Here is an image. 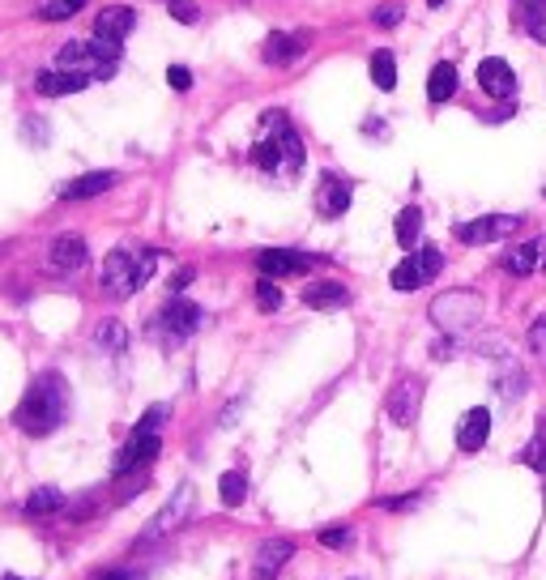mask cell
<instances>
[{
  "label": "cell",
  "mask_w": 546,
  "mask_h": 580,
  "mask_svg": "<svg viewBox=\"0 0 546 580\" xmlns=\"http://www.w3.org/2000/svg\"><path fill=\"white\" fill-rule=\"evenodd\" d=\"M414 256H419V265H423V273H427V282H431V278H436V273L444 269V256H440V248H431V244H427V248H419Z\"/></svg>",
  "instance_id": "36"
},
{
  "label": "cell",
  "mask_w": 546,
  "mask_h": 580,
  "mask_svg": "<svg viewBox=\"0 0 546 580\" xmlns=\"http://www.w3.org/2000/svg\"><path fill=\"white\" fill-rule=\"evenodd\" d=\"M192 504H197V487L192 482H180V487L171 491V499L163 508H158V517L146 525V542H154V538H163V534H175L180 525H188V517H192Z\"/></svg>",
  "instance_id": "8"
},
{
  "label": "cell",
  "mask_w": 546,
  "mask_h": 580,
  "mask_svg": "<svg viewBox=\"0 0 546 580\" xmlns=\"http://www.w3.org/2000/svg\"><path fill=\"white\" fill-rule=\"evenodd\" d=\"M256 308H261V312H278L282 308V290L273 286L269 278L256 282Z\"/></svg>",
  "instance_id": "34"
},
{
  "label": "cell",
  "mask_w": 546,
  "mask_h": 580,
  "mask_svg": "<svg viewBox=\"0 0 546 580\" xmlns=\"http://www.w3.org/2000/svg\"><path fill=\"white\" fill-rule=\"evenodd\" d=\"M517 231H521V218H517V214H487V218H474V222H457V227H453L457 244H465V248L500 244V239L517 235Z\"/></svg>",
  "instance_id": "7"
},
{
  "label": "cell",
  "mask_w": 546,
  "mask_h": 580,
  "mask_svg": "<svg viewBox=\"0 0 546 580\" xmlns=\"http://www.w3.org/2000/svg\"><path fill=\"white\" fill-rule=\"evenodd\" d=\"M64 418H69V384H64L60 372H43L26 389V397L18 401V410H13V423H18V431L35 435V440L52 435Z\"/></svg>",
  "instance_id": "1"
},
{
  "label": "cell",
  "mask_w": 546,
  "mask_h": 580,
  "mask_svg": "<svg viewBox=\"0 0 546 580\" xmlns=\"http://www.w3.org/2000/svg\"><path fill=\"white\" fill-rule=\"evenodd\" d=\"M295 542L291 538H265L261 551H256V580H278V572L291 563Z\"/></svg>",
  "instance_id": "16"
},
{
  "label": "cell",
  "mask_w": 546,
  "mask_h": 580,
  "mask_svg": "<svg viewBox=\"0 0 546 580\" xmlns=\"http://www.w3.org/2000/svg\"><path fill=\"white\" fill-rule=\"evenodd\" d=\"M86 261H90V244L82 235H60V239H52V248H47V265L56 273H77Z\"/></svg>",
  "instance_id": "14"
},
{
  "label": "cell",
  "mask_w": 546,
  "mask_h": 580,
  "mask_svg": "<svg viewBox=\"0 0 546 580\" xmlns=\"http://www.w3.org/2000/svg\"><path fill=\"white\" fill-rule=\"evenodd\" d=\"M427 5H431V9H440V5H444V0H427Z\"/></svg>",
  "instance_id": "44"
},
{
  "label": "cell",
  "mask_w": 546,
  "mask_h": 580,
  "mask_svg": "<svg viewBox=\"0 0 546 580\" xmlns=\"http://www.w3.org/2000/svg\"><path fill=\"white\" fill-rule=\"evenodd\" d=\"M521 13H525V26H529V35H534V43H546V5L521 0Z\"/></svg>",
  "instance_id": "33"
},
{
  "label": "cell",
  "mask_w": 546,
  "mask_h": 580,
  "mask_svg": "<svg viewBox=\"0 0 546 580\" xmlns=\"http://www.w3.org/2000/svg\"><path fill=\"white\" fill-rule=\"evenodd\" d=\"M414 504H419V495H389V499H380L384 512H406V508H414Z\"/></svg>",
  "instance_id": "38"
},
{
  "label": "cell",
  "mask_w": 546,
  "mask_h": 580,
  "mask_svg": "<svg viewBox=\"0 0 546 580\" xmlns=\"http://www.w3.org/2000/svg\"><path fill=\"white\" fill-rule=\"evenodd\" d=\"M265 133L278 141V150H282V175H291V180H295V175L303 171V158H308V154H303L299 128L286 120L282 111H269V116H265Z\"/></svg>",
  "instance_id": "9"
},
{
  "label": "cell",
  "mask_w": 546,
  "mask_h": 580,
  "mask_svg": "<svg viewBox=\"0 0 546 580\" xmlns=\"http://www.w3.org/2000/svg\"><path fill=\"white\" fill-rule=\"evenodd\" d=\"M99 580H141V572H107V576H99Z\"/></svg>",
  "instance_id": "43"
},
{
  "label": "cell",
  "mask_w": 546,
  "mask_h": 580,
  "mask_svg": "<svg viewBox=\"0 0 546 580\" xmlns=\"http://www.w3.org/2000/svg\"><path fill=\"white\" fill-rule=\"evenodd\" d=\"M167 5H171V0H167Z\"/></svg>",
  "instance_id": "47"
},
{
  "label": "cell",
  "mask_w": 546,
  "mask_h": 580,
  "mask_svg": "<svg viewBox=\"0 0 546 580\" xmlns=\"http://www.w3.org/2000/svg\"><path fill=\"white\" fill-rule=\"evenodd\" d=\"M478 86H483L491 99H512V90H517V73H512L508 60L487 56L483 64H478Z\"/></svg>",
  "instance_id": "15"
},
{
  "label": "cell",
  "mask_w": 546,
  "mask_h": 580,
  "mask_svg": "<svg viewBox=\"0 0 546 580\" xmlns=\"http://www.w3.org/2000/svg\"><path fill=\"white\" fill-rule=\"evenodd\" d=\"M538 5H546V0H538Z\"/></svg>",
  "instance_id": "46"
},
{
  "label": "cell",
  "mask_w": 546,
  "mask_h": 580,
  "mask_svg": "<svg viewBox=\"0 0 546 580\" xmlns=\"http://www.w3.org/2000/svg\"><path fill=\"white\" fill-rule=\"evenodd\" d=\"M419 406H423V380L419 376H401L389 389V401H384V410H389V418L397 427H414Z\"/></svg>",
  "instance_id": "11"
},
{
  "label": "cell",
  "mask_w": 546,
  "mask_h": 580,
  "mask_svg": "<svg viewBox=\"0 0 546 580\" xmlns=\"http://www.w3.org/2000/svg\"><path fill=\"white\" fill-rule=\"evenodd\" d=\"M389 282H393V290H419L423 282H427V273H423V265H419V256H406L393 273H389Z\"/></svg>",
  "instance_id": "27"
},
{
  "label": "cell",
  "mask_w": 546,
  "mask_h": 580,
  "mask_svg": "<svg viewBox=\"0 0 546 580\" xmlns=\"http://www.w3.org/2000/svg\"><path fill=\"white\" fill-rule=\"evenodd\" d=\"M504 273L512 278H529V273L542 269V239H525V244H512L504 256H500Z\"/></svg>",
  "instance_id": "19"
},
{
  "label": "cell",
  "mask_w": 546,
  "mask_h": 580,
  "mask_svg": "<svg viewBox=\"0 0 546 580\" xmlns=\"http://www.w3.org/2000/svg\"><path fill=\"white\" fill-rule=\"evenodd\" d=\"M529 354H534V359H542V363H546V316L538 320L534 329H529Z\"/></svg>",
  "instance_id": "37"
},
{
  "label": "cell",
  "mask_w": 546,
  "mask_h": 580,
  "mask_svg": "<svg viewBox=\"0 0 546 580\" xmlns=\"http://www.w3.org/2000/svg\"><path fill=\"white\" fill-rule=\"evenodd\" d=\"M94 342H99L103 350H124L128 346V329L120 325V320H103V325L94 329Z\"/></svg>",
  "instance_id": "31"
},
{
  "label": "cell",
  "mask_w": 546,
  "mask_h": 580,
  "mask_svg": "<svg viewBox=\"0 0 546 580\" xmlns=\"http://www.w3.org/2000/svg\"><path fill=\"white\" fill-rule=\"evenodd\" d=\"M303 303H308L312 312H337L350 303V290L342 282H312L308 290H303Z\"/></svg>",
  "instance_id": "22"
},
{
  "label": "cell",
  "mask_w": 546,
  "mask_h": 580,
  "mask_svg": "<svg viewBox=\"0 0 546 580\" xmlns=\"http://www.w3.org/2000/svg\"><path fill=\"white\" fill-rule=\"evenodd\" d=\"M372 82H376L380 90H393V86H397V60H393L389 47L372 52Z\"/></svg>",
  "instance_id": "28"
},
{
  "label": "cell",
  "mask_w": 546,
  "mask_h": 580,
  "mask_svg": "<svg viewBox=\"0 0 546 580\" xmlns=\"http://www.w3.org/2000/svg\"><path fill=\"white\" fill-rule=\"evenodd\" d=\"M171 18L175 22H197L201 13H197V5H188V0H171Z\"/></svg>",
  "instance_id": "39"
},
{
  "label": "cell",
  "mask_w": 546,
  "mask_h": 580,
  "mask_svg": "<svg viewBox=\"0 0 546 580\" xmlns=\"http://www.w3.org/2000/svg\"><path fill=\"white\" fill-rule=\"evenodd\" d=\"M320 546H329V551H342V546L350 542V529L346 525H329V529H320Z\"/></svg>",
  "instance_id": "35"
},
{
  "label": "cell",
  "mask_w": 546,
  "mask_h": 580,
  "mask_svg": "<svg viewBox=\"0 0 546 580\" xmlns=\"http://www.w3.org/2000/svg\"><path fill=\"white\" fill-rule=\"evenodd\" d=\"M457 82H461V77H457L453 64H448V60L436 64V69L427 73V99H431V103H448V99L457 94Z\"/></svg>",
  "instance_id": "23"
},
{
  "label": "cell",
  "mask_w": 546,
  "mask_h": 580,
  "mask_svg": "<svg viewBox=\"0 0 546 580\" xmlns=\"http://www.w3.org/2000/svg\"><path fill=\"white\" fill-rule=\"evenodd\" d=\"M133 26H137V13L116 5V9H103L99 18H94V35L107 39V43H124L128 35H133Z\"/></svg>",
  "instance_id": "20"
},
{
  "label": "cell",
  "mask_w": 546,
  "mask_h": 580,
  "mask_svg": "<svg viewBox=\"0 0 546 580\" xmlns=\"http://www.w3.org/2000/svg\"><path fill=\"white\" fill-rule=\"evenodd\" d=\"M248 158H252V167H261V171H282V150H278V141H273L269 133L252 145Z\"/></svg>",
  "instance_id": "29"
},
{
  "label": "cell",
  "mask_w": 546,
  "mask_h": 580,
  "mask_svg": "<svg viewBox=\"0 0 546 580\" xmlns=\"http://www.w3.org/2000/svg\"><path fill=\"white\" fill-rule=\"evenodd\" d=\"M397 22H401V5L380 9V13H376V26H397Z\"/></svg>",
  "instance_id": "41"
},
{
  "label": "cell",
  "mask_w": 546,
  "mask_h": 580,
  "mask_svg": "<svg viewBox=\"0 0 546 580\" xmlns=\"http://www.w3.org/2000/svg\"><path fill=\"white\" fill-rule=\"evenodd\" d=\"M192 278H197V273H192V269H180V273H175V278H171V286H175V290H184Z\"/></svg>",
  "instance_id": "42"
},
{
  "label": "cell",
  "mask_w": 546,
  "mask_h": 580,
  "mask_svg": "<svg viewBox=\"0 0 546 580\" xmlns=\"http://www.w3.org/2000/svg\"><path fill=\"white\" fill-rule=\"evenodd\" d=\"M82 5H90V0H43L39 5V18L43 22H64V18H73Z\"/></svg>",
  "instance_id": "32"
},
{
  "label": "cell",
  "mask_w": 546,
  "mask_h": 580,
  "mask_svg": "<svg viewBox=\"0 0 546 580\" xmlns=\"http://www.w3.org/2000/svg\"><path fill=\"white\" fill-rule=\"evenodd\" d=\"M521 461L529 465V470H546V418H538V431H534V440L525 444V453H521Z\"/></svg>",
  "instance_id": "30"
},
{
  "label": "cell",
  "mask_w": 546,
  "mask_h": 580,
  "mask_svg": "<svg viewBox=\"0 0 546 580\" xmlns=\"http://www.w3.org/2000/svg\"><path fill=\"white\" fill-rule=\"evenodd\" d=\"M197 325H201V308H197V303H188V299H167L163 312L150 320V337H158V342L171 350V346L188 342V337L197 333Z\"/></svg>",
  "instance_id": "6"
},
{
  "label": "cell",
  "mask_w": 546,
  "mask_h": 580,
  "mask_svg": "<svg viewBox=\"0 0 546 580\" xmlns=\"http://www.w3.org/2000/svg\"><path fill=\"white\" fill-rule=\"evenodd\" d=\"M303 52H308V35L303 30H273V35L265 39V47H261V56H265V64H273V69H286V64H295Z\"/></svg>",
  "instance_id": "13"
},
{
  "label": "cell",
  "mask_w": 546,
  "mask_h": 580,
  "mask_svg": "<svg viewBox=\"0 0 546 580\" xmlns=\"http://www.w3.org/2000/svg\"><path fill=\"white\" fill-rule=\"evenodd\" d=\"M218 495H222V504H227V508H239L248 499V474L244 470H227L222 482H218Z\"/></svg>",
  "instance_id": "25"
},
{
  "label": "cell",
  "mask_w": 546,
  "mask_h": 580,
  "mask_svg": "<svg viewBox=\"0 0 546 580\" xmlns=\"http://www.w3.org/2000/svg\"><path fill=\"white\" fill-rule=\"evenodd\" d=\"M419 231H423V209L419 205H406L397 214V244L401 248H414V244H419Z\"/></svg>",
  "instance_id": "24"
},
{
  "label": "cell",
  "mask_w": 546,
  "mask_h": 580,
  "mask_svg": "<svg viewBox=\"0 0 546 580\" xmlns=\"http://www.w3.org/2000/svg\"><path fill=\"white\" fill-rule=\"evenodd\" d=\"M120 47L124 43H107L99 35L90 39H73L60 47V69H77L86 77H99V82H107V77H116L120 69Z\"/></svg>",
  "instance_id": "3"
},
{
  "label": "cell",
  "mask_w": 546,
  "mask_h": 580,
  "mask_svg": "<svg viewBox=\"0 0 546 580\" xmlns=\"http://www.w3.org/2000/svg\"><path fill=\"white\" fill-rule=\"evenodd\" d=\"M316 265V256L308 252H291V248H265V252H256V273L269 282H278V278H303Z\"/></svg>",
  "instance_id": "10"
},
{
  "label": "cell",
  "mask_w": 546,
  "mask_h": 580,
  "mask_svg": "<svg viewBox=\"0 0 546 580\" xmlns=\"http://www.w3.org/2000/svg\"><path fill=\"white\" fill-rule=\"evenodd\" d=\"M154 269H158V252L154 248H141V252L111 248L107 261H103V273H99V286H103V295H111V299H128L154 278Z\"/></svg>",
  "instance_id": "2"
},
{
  "label": "cell",
  "mask_w": 546,
  "mask_h": 580,
  "mask_svg": "<svg viewBox=\"0 0 546 580\" xmlns=\"http://www.w3.org/2000/svg\"><path fill=\"white\" fill-rule=\"evenodd\" d=\"M487 435H491V410L487 406H474L457 423V448H461V453H478V448L487 444Z\"/></svg>",
  "instance_id": "17"
},
{
  "label": "cell",
  "mask_w": 546,
  "mask_h": 580,
  "mask_svg": "<svg viewBox=\"0 0 546 580\" xmlns=\"http://www.w3.org/2000/svg\"><path fill=\"white\" fill-rule=\"evenodd\" d=\"M0 580H22V576H0Z\"/></svg>",
  "instance_id": "45"
},
{
  "label": "cell",
  "mask_w": 546,
  "mask_h": 580,
  "mask_svg": "<svg viewBox=\"0 0 546 580\" xmlns=\"http://www.w3.org/2000/svg\"><path fill=\"white\" fill-rule=\"evenodd\" d=\"M350 197H355V188H350L342 175H320V188H316V214L320 218H342L346 209H350Z\"/></svg>",
  "instance_id": "12"
},
{
  "label": "cell",
  "mask_w": 546,
  "mask_h": 580,
  "mask_svg": "<svg viewBox=\"0 0 546 580\" xmlns=\"http://www.w3.org/2000/svg\"><path fill=\"white\" fill-rule=\"evenodd\" d=\"M163 423H167V406L146 410V418L133 427L128 444L120 448V457H116V478L133 474V470H141V465H150L158 457V448H163V435H158V431H163Z\"/></svg>",
  "instance_id": "4"
},
{
  "label": "cell",
  "mask_w": 546,
  "mask_h": 580,
  "mask_svg": "<svg viewBox=\"0 0 546 580\" xmlns=\"http://www.w3.org/2000/svg\"><path fill=\"white\" fill-rule=\"evenodd\" d=\"M60 508H64V495L56 487H39L35 495L26 499L22 512H26V517H52V512H60Z\"/></svg>",
  "instance_id": "26"
},
{
  "label": "cell",
  "mask_w": 546,
  "mask_h": 580,
  "mask_svg": "<svg viewBox=\"0 0 546 580\" xmlns=\"http://www.w3.org/2000/svg\"><path fill=\"white\" fill-rule=\"evenodd\" d=\"M116 180H120L116 171H90V175H77L73 184H64L60 197H64V201H90V197H99V192L116 188Z\"/></svg>",
  "instance_id": "21"
},
{
  "label": "cell",
  "mask_w": 546,
  "mask_h": 580,
  "mask_svg": "<svg viewBox=\"0 0 546 580\" xmlns=\"http://www.w3.org/2000/svg\"><path fill=\"white\" fill-rule=\"evenodd\" d=\"M483 312H487V303H483L478 290H448V295H440L436 303H431V320L453 337L470 333L478 320H483Z\"/></svg>",
  "instance_id": "5"
},
{
  "label": "cell",
  "mask_w": 546,
  "mask_h": 580,
  "mask_svg": "<svg viewBox=\"0 0 546 580\" xmlns=\"http://www.w3.org/2000/svg\"><path fill=\"white\" fill-rule=\"evenodd\" d=\"M167 82H171V90H188V86H192V73L184 69V64H171V69H167Z\"/></svg>",
  "instance_id": "40"
},
{
  "label": "cell",
  "mask_w": 546,
  "mask_h": 580,
  "mask_svg": "<svg viewBox=\"0 0 546 580\" xmlns=\"http://www.w3.org/2000/svg\"><path fill=\"white\" fill-rule=\"evenodd\" d=\"M90 86V77L86 73H77V69H47L35 77V90L43 94V99H60V94H77V90H86Z\"/></svg>",
  "instance_id": "18"
}]
</instances>
